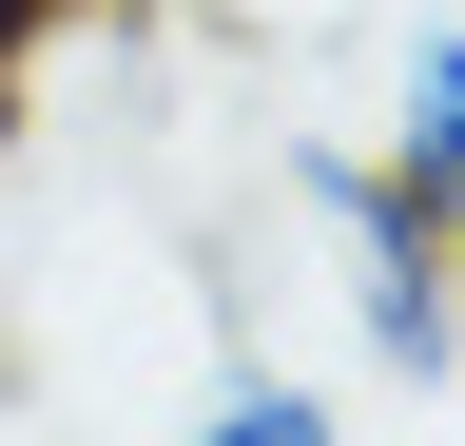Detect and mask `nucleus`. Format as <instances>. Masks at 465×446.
Returning a JSON list of instances; mask_svg holds the SVG:
<instances>
[{
  "instance_id": "nucleus-1",
  "label": "nucleus",
  "mask_w": 465,
  "mask_h": 446,
  "mask_svg": "<svg viewBox=\"0 0 465 446\" xmlns=\"http://www.w3.org/2000/svg\"><path fill=\"white\" fill-rule=\"evenodd\" d=\"M291 194L330 213V292L349 330H369V369L388 388H446L465 369V253H446V213L388 175V155H291Z\"/></svg>"
},
{
  "instance_id": "nucleus-2",
  "label": "nucleus",
  "mask_w": 465,
  "mask_h": 446,
  "mask_svg": "<svg viewBox=\"0 0 465 446\" xmlns=\"http://www.w3.org/2000/svg\"><path fill=\"white\" fill-rule=\"evenodd\" d=\"M388 175L407 194H465V20H427V39H407V59H388Z\"/></svg>"
},
{
  "instance_id": "nucleus-3",
  "label": "nucleus",
  "mask_w": 465,
  "mask_h": 446,
  "mask_svg": "<svg viewBox=\"0 0 465 446\" xmlns=\"http://www.w3.org/2000/svg\"><path fill=\"white\" fill-rule=\"evenodd\" d=\"M174 446H349V427H330V388H291V369H232V388H213V408L174 427Z\"/></svg>"
},
{
  "instance_id": "nucleus-4",
  "label": "nucleus",
  "mask_w": 465,
  "mask_h": 446,
  "mask_svg": "<svg viewBox=\"0 0 465 446\" xmlns=\"http://www.w3.org/2000/svg\"><path fill=\"white\" fill-rule=\"evenodd\" d=\"M97 0H0V117H20V78H39V39H78Z\"/></svg>"
},
{
  "instance_id": "nucleus-5",
  "label": "nucleus",
  "mask_w": 465,
  "mask_h": 446,
  "mask_svg": "<svg viewBox=\"0 0 465 446\" xmlns=\"http://www.w3.org/2000/svg\"><path fill=\"white\" fill-rule=\"evenodd\" d=\"M427 213H446V253H465V194H427Z\"/></svg>"
}]
</instances>
